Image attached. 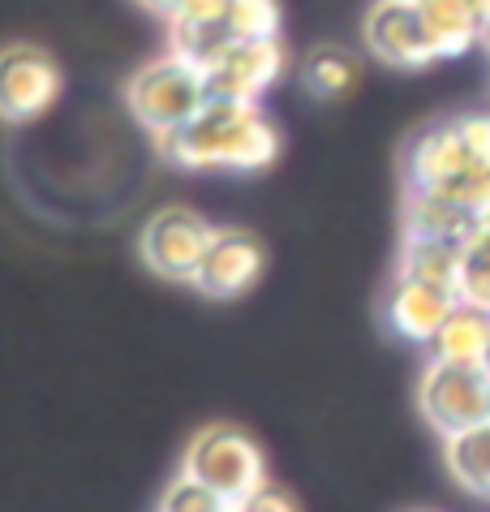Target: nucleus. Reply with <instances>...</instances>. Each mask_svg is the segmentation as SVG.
Masks as SVG:
<instances>
[{
	"mask_svg": "<svg viewBox=\"0 0 490 512\" xmlns=\"http://www.w3.org/2000/svg\"><path fill=\"white\" fill-rule=\"evenodd\" d=\"M233 512H237V508H233Z\"/></svg>",
	"mask_w": 490,
	"mask_h": 512,
	"instance_id": "bb28decb",
	"label": "nucleus"
},
{
	"mask_svg": "<svg viewBox=\"0 0 490 512\" xmlns=\"http://www.w3.org/2000/svg\"><path fill=\"white\" fill-rule=\"evenodd\" d=\"M490 345V310L460 302L448 323L439 327V336L430 340V358L443 362H482Z\"/></svg>",
	"mask_w": 490,
	"mask_h": 512,
	"instance_id": "f3484780",
	"label": "nucleus"
},
{
	"mask_svg": "<svg viewBox=\"0 0 490 512\" xmlns=\"http://www.w3.org/2000/svg\"><path fill=\"white\" fill-rule=\"evenodd\" d=\"M288 52L280 39H237L220 61L207 69L211 99H233V104H258L280 82Z\"/></svg>",
	"mask_w": 490,
	"mask_h": 512,
	"instance_id": "6e6552de",
	"label": "nucleus"
},
{
	"mask_svg": "<svg viewBox=\"0 0 490 512\" xmlns=\"http://www.w3.org/2000/svg\"><path fill=\"white\" fill-rule=\"evenodd\" d=\"M482 5V26H490V0H478Z\"/></svg>",
	"mask_w": 490,
	"mask_h": 512,
	"instance_id": "b1692460",
	"label": "nucleus"
},
{
	"mask_svg": "<svg viewBox=\"0 0 490 512\" xmlns=\"http://www.w3.org/2000/svg\"><path fill=\"white\" fill-rule=\"evenodd\" d=\"M237 39H280V5L276 0H233L228 5Z\"/></svg>",
	"mask_w": 490,
	"mask_h": 512,
	"instance_id": "aec40b11",
	"label": "nucleus"
},
{
	"mask_svg": "<svg viewBox=\"0 0 490 512\" xmlns=\"http://www.w3.org/2000/svg\"><path fill=\"white\" fill-rule=\"evenodd\" d=\"M460 272H465V246L456 241H435V237H405L400 246L396 276L439 284V289L460 293Z\"/></svg>",
	"mask_w": 490,
	"mask_h": 512,
	"instance_id": "2eb2a0df",
	"label": "nucleus"
},
{
	"mask_svg": "<svg viewBox=\"0 0 490 512\" xmlns=\"http://www.w3.org/2000/svg\"><path fill=\"white\" fill-rule=\"evenodd\" d=\"M362 31H366L370 56L392 69H422L430 61H439L417 0H374Z\"/></svg>",
	"mask_w": 490,
	"mask_h": 512,
	"instance_id": "0eeeda50",
	"label": "nucleus"
},
{
	"mask_svg": "<svg viewBox=\"0 0 490 512\" xmlns=\"http://www.w3.org/2000/svg\"><path fill=\"white\" fill-rule=\"evenodd\" d=\"M417 409L430 422V431H439L443 439L490 422V371L482 362L430 358L417 379Z\"/></svg>",
	"mask_w": 490,
	"mask_h": 512,
	"instance_id": "20e7f679",
	"label": "nucleus"
},
{
	"mask_svg": "<svg viewBox=\"0 0 490 512\" xmlns=\"http://www.w3.org/2000/svg\"><path fill=\"white\" fill-rule=\"evenodd\" d=\"M482 48H486V56H490V26H482Z\"/></svg>",
	"mask_w": 490,
	"mask_h": 512,
	"instance_id": "393cba45",
	"label": "nucleus"
},
{
	"mask_svg": "<svg viewBox=\"0 0 490 512\" xmlns=\"http://www.w3.org/2000/svg\"><path fill=\"white\" fill-rule=\"evenodd\" d=\"M460 125V138L469 147V160L473 168L490 173V112H469V117H456Z\"/></svg>",
	"mask_w": 490,
	"mask_h": 512,
	"instance_id": "412c9836",
	"label": "nucleus"
},
{
	"mask_svg": "<svg viewBox=\"0 0 490 512\" xmlns=\"http://www.w3.org/2000/svg\"><path fill=\"white\" fill-rule=\"evenodd\" d=\"M61 95V65L35 44L0 48V121L31 125Z\"/></svg>",
	"mask_w": 490,
	"mask_h": 512,
	"instance_id": "423d86ee",
	"label": "nucleus"
},
{
	"mask_svg": "<svg viewBox=\"0 0 490 512\" xmlns=\"http://www.w3.org/2000/svg\"><path fill=\"white\" fill-rule=\"evenodd\" d=\"M125 99H129V112L138 117V125H147L151 134H168V130H177V125L194 121L198 112L211 104L207 69L185 61L177 52H164L129 78Z\"/></svg>",
	"mask_w": 490,
	"mask_h": 512,
	"instance_id": "f03ea898",
	"label": "nucleus"
},
{
	"mask_svg": "<svg viewBox=\"0 0 490 512\" xmlns=\"http://www.w3.org/2000/svg\"><path fill=\"white\" fill-rule=\"evenodd\" d=\"M155 151L172 168H220V173H258L280 155V130L258 104L211 99L194 121L155 134Z\"/></svg>",
	"mask_w": 490,
	"mask_h": 512,
	"instance_id": "f257e3e1",
	"label": "nucleus"
},
{
	"mask_svg": "<svg viewBox=\"0 0 490 512\" xmlns=\"http://www.w3.org/2000/svg\"><path fill=\"white\" fill-rule=\"evenodd\" d=\"M160 512H233V504H228L215 487H207V482H198L181 469V474L164 487Z\"/></svg>",
	"mask_w": 490,
	"mask_h": 512,
	"instance_id": "6ab92c4d",
	"label": "nucleus"
},
{
	"mask_svg": "<svg viewBox=\"0 0 490 512\" xmlns=\"http://www.w3.org/2000/svg\"><path fill=\"white\" fill-rule=\"evenodd\" d=\"M228 5H233V0H185L168 18V52L211 69L237 44L233 22H228Z\"/></svg>",
	"mask_w": 490,
	"mask_h": 512,
	"instance_id": "9b49d317",
	"label": "nucleus"
},
{
	"mask_svg": "<svg viewBox=\"0 0 490 512\" xmlns=\"http://www.w3.org/2000/svg\"><path fill=\"white\" fill-rule=\"evenodd\" d=\"M211 237H215V224L198 216L194 207H160L147 224H142L138 254H142V263H147L155 276L194 284Z\"/></svg>",
	"mask_w": 490,
	"mask_h": 512,
	"instance_id": "39448f33",
	"label": "nucleus"
},
{
	"mask_svg": "<svg viewBox=\"0 0 490 512\" xmlns=\"http://www.w3.org/2000/svg\"><path fill=\"white\" fill-rule=\"evenodd\" d=\"M362 78V61L349 52V48H336V44H323V48H310L301 56V87L319 99H340L357 87Z\"/></svg>",
	"mask_w": 490,
	"mask_h": 512,
	"instance_id": "a211bd4d",
	"label": "nucleus"
},
{
	"mask_svg": "<svg viewBox=\"0 0 490 512\" xmlns=\"http://www.w3.org/2000/svg\"><path fill=\"white\" fill-rule=\"evenodd\" d=\"M482 229V216L456 203L452 194L439 190H409L405 194V237H435L469 246V237Z\"/></svg>",
	"mask_w": 490,
	"mask_h": 512,
	"instance_id": "ddd939ff",
	"label": "nucleus"
},
{
	"mask_svg": "<svg viewBox=\"0 0 490 512\" xmlns=\"http://www.w3.org/2000/svg\"><path fill=\"white\" fill-rule=\"evenodd\" d=\"M417 9H422V22L430 31V44H435L439 61L482 44V5L478 0H417Z\"/></svg>",
	"mask_w": 490,
	"mask_h": 512,
	"instance_id": "4468645a",
	"label": "nucleus"
},
{
	"mask_svg": "<svg viewBox=\"0 0 490 512\" xmlns=\"http://www.w3.org/2000/svg\"><path fill=\"white\" fill-rule=\"evenodd\" d=\"M469 168H473V160H469V147H465V138H460L456 121L426 125L405 151L409 190H443V186H452L460 173H469Z\"/></svg>",
	"mask_w": 490,
	"mask_h": 512,
	"instance_id": "f8f14e48",
	"label": "nucleus"
},
{
	"mask_svg": "<svg viewBox=\"0 0 490 512\" xmlns=\"http://www.w3.org/2000/svg\"><path fill=\"white\" fill-rule=\"evenodd\" d=\"M443 465L460 491L490 500V422L443 439Z\"/></svg>",
	"mask_w": 490,
	"mask_h": 512,
	"instance_id": "dca6fc26",
	"label": "nucleus"
},
{
	"mask_svg": "<svg viewBox=\"0 0 490 512\" xmlns=\"http://www.w3.org/2000/svg\"><path fill=\"white\" fill-rule=\"evenodd\" d=\"M263 263H267V250L250 229H215L194 284L198 293L215 297V302H233V297L250 293L258 284Z\"/></svg>",
	"mask_w": 490,
	"mask_h": 512,
	"instance_id": "1a4fd4ad",
	"label": "nucleus"
},
{
	"mask_svg": "<svg viewBox=\"0 0 490 512\" xmlns=\"http://www.w3.org/2000/svg\"><path fill=\"white\" fill-rule=\"evenodd\" d=\"M142 5H147L151 13H160V18H172V13H177L185 0H142Z\"/></svg>",
	"mask_w": 490,
	"mask_h": 512,
	"instance_id": "5701e85b",
	"label": "nucleus"
},
{
	"mask_svg": "<svg viewBox=\"0 0 490 512\" xmlns=\"http://www.w3.org/2000/svg\"><path fill=\"white\" fill-rule=\"evenodd\" d=\"M237 512H301V508H297V500L284 487H276V482H263L254 495H245V500L237 504Z\"/></svg>",
	"mask_w": 490,
	"mask_h": 512,
	"instance_id": "4be33fe9",
	"label": "nucleus"
},
{
	"mask_svg": "<svg viewBox=\"0 0 490 512\" xmlns=\"http://www.w3.org/2000/svg\"><path fill=\"white\" fill-rule=\"evenodd\" d=\"M482 366H486V371H490V345H486V358H482Z\"/></svg>",
	"mask_w": 490,
	"mask_h": 512,
	"instance_id": "a878e982",
	"label": "nucleus"
},
{
	"mask_svg": "<svg viewBox=\"0 0 490 512\" xmlns=\"http://www.w3.org/2000/svg\"><path fill=\"white\" fill-rule=\"evenodd\" d=\"M181 469L190 478L215 487L233 508L267 482V457H263V448H258V439L233 422L203 426V431L190 439V448H185Z\"/></svg>",
	"mask_w": 490,
	"mask_h": 512,
	"instance_id": "7ed1b4c3",
	"label": "nucleus"
},
{
	"mask_svg": "<svg viewBox=\"0 0 490 512\" xmlns=\"http://www.w3.org/2000/svg\"><path fill=\"white\" fill-rule=\"evenodd\" d=\"M460 306V293L439 289V284H422V280H405L396 276L392 289H387L383 315L387 327L400 340H413V345H430L439 336V327L448 323V315Z\"/></svg>",
	"mask_w": 490,
	"mask_h": 512,
	"instance_id": "9d476101",
	"label": "nucleus"
}]
</instances>
